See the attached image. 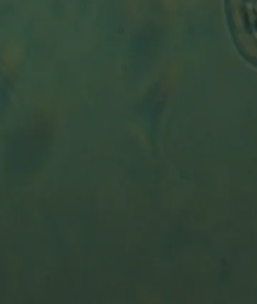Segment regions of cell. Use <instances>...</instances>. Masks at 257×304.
I'll use <instances>...</instances> for the list:
<instances>
[{
  "mask_svg": "<svg viewBox=\"0 0 257 304\" xmlns=\"http://www.w3.org/2000/svg\"><path fill=\"white\" fill-rule=\"evenodd\" d=\"M224 7L237 50L257 68V0H224Z\"/></svg>",
  "mask_w": 257,
  "mask_h": 304,
  "instance_id": "1",
  "label": "cell"
}]
</instances>
